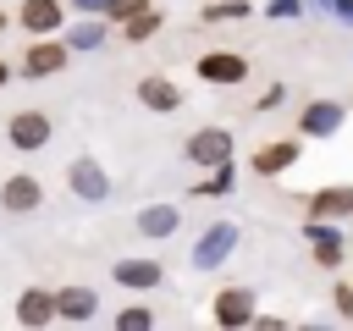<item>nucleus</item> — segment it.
Here are the masks:
<instances>
[{"label":"nucleus","instance_id":"2eb2a0df","mask_svg":"<svg viewBox=\"0 0 353 331\" xmlns=\"http://www.w3.org/2000/svg\"><path fill=\"white\" fill-rule=\"evenodd\" d=\"M11 314H17V325H33V331L39 325H55V292L50 287H22V298H17Z\"/></svg>","mask_w":353,"mask_h":331},{"label":"nucleus","instance_id":"423d86ee","mask_svg":"<svg viewBox=\"0 0 353 331\" xmlns=\"http://www.w3.org/2000/svg\"><path fill=\"white\" fill-rule=\"evenodd\" d=\"M232 149H237V143H232L226 127H199V132H188V143H182V154H188L193 166H204V171H210V166H226Z\"/></svg>","mask_w":353,"mask_h":331},{"label":"nucleus","instance_id":"cd10ccee","mask_svg":"<svg viewBox=\"0 0 353 331\" xmlns=\"http://www.w3.org/2000/svg\"><path fill=\"white\" fill-rule=\"evenodd\" d=\"M66 6H72V11H94V17H105L110 0H66Z\"/></svg>","mask_w":353,"mask_h":331},{"label":"nucleus","instance_id":"39448f33","mask_svg":"<svg viewBox=\"0 0 353 331\" xmlns=\"http://www.w3.org/2000/svg\"><path fill=\"white\" fill-rule=\"evenodd\" d=\"M50 132H55V121H50L44 110H17V116H6V143H11V149H22V154L44 149V143H50Z\"/></svg>","mask_w":353,"mask_h":331},{"label":"nucleus","instance_id":"c85d7f7f","mask_svg":"<svg viewBox=\"0 0 353 331\" xmlns=\"http://www.w3.org/2000/svg\"><path fill=\"white\" fill-rule=\"evenodd\" d=\"M281 94H287V88H281V83H270V88H265V94H259V110H270V105H276V99H281Z\"/></svg>","mask_w":353,"mask_h":331},{"label":"nucleus","instance_id":"393cba45","mask_svg":"<svg viewBox=\"0 0 353 331\" xmlns=\"http://www.w3.org/2000/svg\"><path fill=\"white\" fill-rule=\"evenodd\" d=\"M143 6H149V0H110V6H105V17H110V28H121V22H127V17H138Z\"/></svg>","mask_w":353,"mask_h":331},{"label":"nucleus","instance_id":"f8f14e48","mask_svg":"<svg viewBox=\"0 0 353 331\" xmlns=\"http://www.w3.org/2000/svg\"><path fill=\"white\" fill-rule=\"evenodd\" d=\"M298 138H270V143H259L254 154H248V166H254V177H281V171H292L298 166Z\"/></svg>","mask_w":353,"mask_h":331},{"label":"nucleus","instance_id":"9d476101","mask_svg":"<svg viewBox=\"0 0 353 331\" xmlns=\"http://www.w3.org/2000/svg\"><path fill=\"white\" fill-rule=\"evenodd\" d=\"M309 221H347L353 215V182H331V188H314L303 199Z\"/></svg>","mask_w":353,"mask_h":331},{"label":"nucleus","instance_id":"0eeeda50","mask_svg":"<svg viewBox=\"0 0 353 331\" xmlns=\"http://www.w3.org/2000/svg\"><path fill=\"white\" fill-rule=\"evenodd\" d=\"M0 210H6V215H33V210H44V182H39L33 171H11V177L0 182Z\"/></svg>","mask_w":353,"mask_h":331},{"label":"nucleus","instance_id":"9b49d317","mask_svg":"<svg viewBox=\"0 0 353 331\" xmlns=\"http://www.w3.org/2000/svg\"><path fill=\"white\" fill-rule=\"evenodd\" d=\"M17 28L22 33H61L66 28V0H22L17 6Z\"/></svg>","mask_w":353,"mask_h":331},{"label":"nucleus","instance_id":"5701e85b","mask_svg":"<svg viewBox=\"0 0 353 331\" xmlns=\"http://www.w3.org/2000/svg\"><path fill=\"white\" fill-rule=\"evenodd\" d=\"M116 331H149L154 325V309H143V303H132V309H121L116 320H110Z\"/></svg>","mask_w":353,"mask_h":331},{"label":"nucleus","instance_id":"a878e982","mask_svg":"<svg viewBox=\"0 0 353 331\" xmlns=\"http://www.w3.org/2000/svg\"><path fill=\"white\" fill-rule=\"evenodd\" d=\"M303 11V0H270L265 6V17H276V22H287V17H298Z\"/></svg>","mask_w":353,"mask_h":331},{"label":"nucleus","instance_id":"f03ea898","mask_svg":"<svg viewBox=\"0 0 353 331\" xmlns=\"http://www.w3.org/2000/svg\"><path fill=\"white\" fill-rule=\"evenodd\" d=\"M66 61H72V50H66V39H55V33H39L28 50H22V77H55V72H66Z\"/></svg>","mask_w":353,"mask_h":331},{"label":"nucleus","instance_id":"6e6552de","mask_svg":"<svg viewBox=\"0 0 353 331\" xmlns=\"http://www.w3.org/2000/svg\"><path fill=\"white\" fill-rule=\"evenodd\" d=\"M303 237H309V259L320 270H336L347 259V237L336 232V221H303Z\"/></svg>","mask_w":353,"mask_h":331},{"label":"nucleus","instance_id":"412c9836","mask_svg":"<svg viewBox=\"0 0 353 331\" xmlns=\"http://www.w3.org/2000/svg\"><path fill=\"white\" fill-rule=\"evenodd\" d=\"M232 182H237V166L226 160V166H210V177L193 182V193H199V199H221V193H232Z\"/></svg>","mask_w":353,"mask_h":331},{"label":"nucleus","instance_id":"a211bd4d","mask_svg":"<svg viewBox=\"0 0 353 331\" xmlns=\"http://www.w3.org/2000/svg\"><path fill=\"white\" fill-rule=\"evenodd\" d=\"M138 105H149V110H176V105H182V88H176L171 77L149 72V77H138Z\"/></svg>","mask_w":353,"mask_h":331},{"label":"nucleus","instance_id":"dca6fc26","mask_svg":"<svg viewBox=\"0 0 353 331\" xmlns=\"http://www.w3.org/2000/svg\"><path fill=\"white\" fill-rule=\"evenodd\" d=\"M99 314V292L94 287H61L55 292V320H72V325H83V320H94Z\"/></svg>","mask_w":353,"mask_h":331},{"label":"nucleus","instance_id":"7ed1b4c3","mask_svg":"<svg viewBox=\"0 0 353 331\" xmlns=\"http://www.w3.org/2000/svg\"><path fill=\"white\" fill-rule=\"evenodd\" d=\"M210 320L221 325V331H243V325H254V287H221L215 298H210Z\"/></svg>","mask_w":353,"mask_h":331},{"label":"nucleus","instance_id":"f3484780","mask_svg":"<svg viewBox=\"0 0 353 331\" xmlns=\"http://www.w3.org/2000/svg\"><path fill=\"white\" fill-rule=\"evenodd\" d=\"M110 39V17L77 11V22H66V50H99Z\"/></svg>","mask_w":353,"mask_h":331},{"label":"nucleus","instance_id":"c756f323","mask_svg":"<svg viewBox=\"0 0 353 331\" xmlns=\"http://www.w3.org/2000/svg\"><path fill=\"white\" fill-rule=\"evenodd\" d=\"M6 83H11V66H6V61H0V88H6Z\"/></svg>","mask_w":353,"mask_h":331},{"label":"nucleus","instance_id":"20e7f679","mask_svg":"<svg viewBox=\"0 0 353 331\" xmlns=\"http://www.w3.org/2000/svg\"><path fill=\"white\" fill-rule=\"evenodd\" d=\"M66 188H72L83 204H105V199H110V171H105L94 154H77V160L66 166Z\"/></svg>","mask_w":353,"mask_h":331},{"label":"nucleus","instance_id":"bb28decb","mask_svg":"<svg viewBox=\"0 0 353 331\" xmlns=\"http://www.w3.org/2000/svg\"><path fill=\"white\" fill-rule=\"evenodd\" d=\"M254 325H259V331H281L287 320H281V314H259V309H254Z\"/></svg>","mask_w":353,"mask_h":331},{"label":"nucleus","instance_id":"2f4dec72","mask_svg":"<svg viewBox=\"0 0 353 331\" xmlns=\"http://www.w3.org/2000/svg\"><path fill=\"white\" fill-rule=\"evenodd\" d=\"M347 221H353V215H347Z\"/></svg>","mask_w":353,"mask_h":331},{"label":"nucleus","instance_id":"aec40b11","mask_svg":"<svg viewBox=\"0 0 353 331\" xmlns=\"http://www.w3.org/2000/svg\"><path fill=\"white\" fill-rule=\"evenodd\" d=\"M160 22H165V17H160V6H143L138 17H127V22H121V39H127V44H143V39H154V33H160Z\"/></svg>","mask_w":353,"mask_h":331},{"label":"nucleus","instance_id":"f257e3e1","mask_svg":"<svg viewBox=\"0 0 353 331\" xmlns=\"http://www.w3.org/2000/svg\"><path fill=\"white\" fill-rule=\"evenodd\" d=\"M237 243H243V226L237 221H210L199 237H193V254H188V265L204 276V270H221L232 254H237Z\"/></svg>","mask_w":353,"mask_h":331},{"label":"nucleus","instance_id":"1a4fd4ad","mask_svg":"<svg viewBox=\"0 0 353 331\" xmlns=\"http://www.w3.org/2000/svg\"><path fill=\"white\" fill-rule=\"evenodd\" d=\"M116 287H127V292H154L160 281H165V265L154 259V254H132V259H116Z\"/></svg>","mask_w":353,"mask_h":331},{"label":"nucleus","instance_id":"ddd939ff","mask_svg":"<svg viewBox=\"0 0 353 331\" xmlns=\"http://www.w3.org/2000/svg\"><path fill=\"white\" fill-rule=\"evenodd\" d=\"M199 77L215 83V88H232V83L248 77V61L237 50H210V55H199Z\"/></svg>","mask_w":353,"mask_h":331},{"label":"nucleus","instance_id":"4be33fe9","mask_svg":"<svg viewBox=\"0 0 353 331\" xmlns=\"http://www.w3.org/2000/svg\"><path fill=\"white\" fill-rule=\"evenodd\" d=\"M248 17V0H210L204 6V22H243Z\"/></svg>","mask_w":353,"mask_h":331},{"label":"nucleus","instance_id":"4468645a","mask_svg":"<svg viewBox=\"0 0 353 331\" xmlns=\"http://www.w3.org/2000/svg\"><path fill=\"white\" fill-rule=\"evenodd\" d=\"M342 116H347L342 99H309L303 116H298V132H303V138H331V132L342 127Z\"/></svg>","mask_w":353,"mask_h":331},{"label":"nucleus","instance_id":"b1692460","mask_svg":"<svg viewBox=\"0 0 353 331\" xmlns=\"http://www.w3.org/2000/svg\"><path fill=\"white\" fill-rule=\"evenodd\" d=\"M331 309H336V320H353V281L331 287Z\"/></svg>","mask_w":353,"mask_h":331},{"label":"nucleus","instance_id":"7c9ffc66","mask_svg":"<svg viewBox=\"0 0 353 331\" xmlns=\"http://www.w3.org/2000/svg\"><path fill=\"white\" fill-rule=\"evenodd\" d=\"M0 28H6V11H0Z\"/></svg>","mask_w":353,"mask_h":331},{"label":"nucleus","instance_id":"6ab92c4d","mask_svg":"<svg viewBox=\"0 0 353 331\" xmlns=\"http://www.w3.org/2000/svg\"><path fill=\"white\" fill-rule=\"evenodd\" d=\"M176 226H182V210H176V204H149V210H138V232L154 237V243L171 237Z\"/></svg>","mask_w":353,"mask_h":331}]
</instances>
